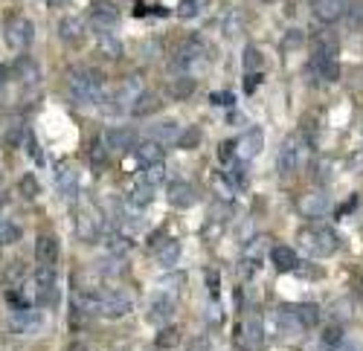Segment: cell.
<instances>
[{
  "label": "cell",
  "instance_id": "1",
  "mask_svg": "<svg viewBox=\"0 0 363 351\" xmlns=\"http://www.w3.org/2000/svg\"><path fill=\"white\" fill-rule=\"evenodd\" d=\"M67 90L73 102L84 107H96L105 102V76L93 67H73L67 73Z\"/></svg>",
  "mask_w": 363,
  "mask_h": 351
},
{
  "label": "cell",
  "instance_id": "2",
  "mask_svg": "<svg viewBox=\"0 0 363 351\" xmlns=\"http://www.w3.org/2000/svg\"><path fill=\"white\" fill-rule=\"evenodd\" d=\"M79 305L84 313H93V317L102 320H123L125 313L131 311V299L123 290H102V294H82Z\"/></svg>",
  "mask_w": 363,
  "mask_h": 351
},
{
  "label": "cell",
  "instance_id": "3",
  "mask_svg": "<svg viewBox=\"0 0 363 351\" xmlns=\"http://www.w3.org/2000/svg\"><path fill=\"white\" fill-rule=\"evenodd\" d=\"M299 247L308 252L311 259H329L337 252V235L331 233L329 226H308L297 233Z\"/></svg>",
  "mask_w": 363,
  "mask_h": 351
},
{
  "label": "cell",
  "instance_id": "4",
  "mask_svg": "<svg viewBox=\"0 0 363 351\" xmlns=\"http://www.w3.org/2000/svg\"><path fill=\"white\" fill-rule=\"evenodd\" d=\"M142 93H145L142 76H125L123 81L116 84V90H114L111 99L102 102L105 105V114H125V111H131Z\"/></svg>",
  "mask_w": 363,
  "mask_h": 351
},
{
  "label": "cell",
  "instance_id": "5",
  "mask_svg": "<svg viewBox=\"0 0 363 351\" xmlns=\"http://www.w3.org/2000/svg\"><path fill=\"white\" fill-rule=\"evenodd\" d=\"M264 346V322L259 313H247L236 325V348L238 351H262Z\"/></svg>",
  "mask_w": 363,
  "mask_h": 351
},
{
  "label": "cell",
  "instance_id": "6",
  "mask_svg": "<svg viewBox=\"0 0 363 351\" xmlns=\"http://www.w3.org/2000/svg\"><path fill=\"white\" fill-rule=\"evenodd\" d=\"M302 157H305V148H302V140L299 137H288L282 142L279 154H276V172H279L282 177H290L299 172L302 166Z\"/></svg>",
  "mask_w": 363,
  "mask_h": 351
},
{
  "label": "cell",
  "instance_id": "7",
  "mask_svg": "<svg viewBox=\"0 0 363 351\" xmlns=\"http://www.w3.org/2000/svg\"><path fill=\"white\" fill-rule=\"evenodd\" d=\"M264 151V131L262 128H250L236 140V160L250 163Z\"/></svg>",
  "mask_w": 363,
  "mask_h": 351
},
{
  "label": "cell",
  "instance_id": "8",
  "mask_svg": "<svg viewBox=\"0 0 363 351\" xmlns=\"http://www.w3.org/2000/svg\"><path fill=\"white\" fill-rule=\"evenodd\" d=\"M6 44L12 47V50H27V47L32 44L35 38V27H32V21L29 18H12L6 23Z\"/></svg>",
  "mask_w": 363,
  "mask_h": 351
},
{
  "label": "cell",
  "instance_id": "9",
  "mask_svg": "<svg viewBox=\"0 0 363 351\" xmlns=\"http://www.w3.org/2000/svg\"><path fill=\"white\" fill-rule=\"evenodd\" d=\"M273 328L282 340H299L302 331H305V325H302L297 313L290 311V305H285V308H279L273 313Z\"/></svg>",
  "mask_w": 363,
  "mask_h": 351
},
{
  "label": "cell",
  "instance_id": "10",
  "mask_svg": "<svg viewBox=\"0 0 363 351\" xmlns=\"http://www.w3.org/2000/svg\"><path fill=\"white\" fill-rule=\"evenodd\" d=\"M88 15H90V23H93L96 29H99V32H108L111 27H116L119 9L111 3V0H90Z\"/></svg>",
  "mask_w": 363,
  "mask_h": 351
},
{
  "label": "cell",
  "instance_id": "11",
  "mask_svg": "<svg viewBox=\"0 0 363 351\" xmlns=\"http://www.w3.org/2000/svg\"><path fill=\"white\" fill-rule=\"evenodd\" d=\"M76 235L84 244H93L96 238L102 235V218L96 209H79L76 212Z\"/></svg>",
  "mask_w": 363,
  "mask_h": 351
},
{
  "label": "cell",
  "instance_id": "12",
  "mask_svg": "<svg viewBox=\"0 0 363 351\" xmlns=\"http://www.w3.org/2000/svg\"><path fill=\"white\" fill-rule=\"evenodd\" d=\"M35 290H38V302L41 305H55L58 302V282H55V270L38 264L35 273Z\"/></svg>",
  "mask_w": 363,
  "mask_h": 351
},
{
  "label": "cell",
  "instance_id": "13",
  "mask_svg": "<svg viewBox=\"0 0 363 351\" xmlns=\"http://www.w3.org/2000/svg\"><path fill=\"white\" fill-rule=\"evenodd\" d=\"M166 200L172 203L175 209H189L198 203V189L186 183V180H175V183H168V189H166Z\"/></svg>",
  "mask_w": 363,
  "mask_h": 351
},
{
  "label": "cell",
  "instance_id": "14",
  "mask_svg": "<svg viewBox=\"0 0 363 351\" xmlns=\"http://www.w3.org/2000/svg\"><path fill=\"white\" fill-rule=\"evenodd\" d=\"M297 209L305 218H323L331 212V200H329V195H323V192H305V195L297 200Z\"/></svg>",
  "mask_w": 363,
  "mask_h": 351
},
{
  "label": "cell",
  "instance_id": "15",
  "mask_svg": "<svg viewBox=\"0 0 363 351\" xmlns=\"http://www.w3.org/2000/svg\"><path fill=\"white\" fill-rule=\"evenodd\" d=\"M151 252L154 259L163 264V268H175L177 259H180V244L175 238H166V235H151Z\"/></svg>",
  "mask_w": 363,
  "mask_h": 351
},
{
  "label": "cell",
  "instance_id": "16",
  "mask_svg": "<svg viewBox=\"0 0 363 351\" xmlns=\"http://www.w3.org/2000/svg\"><path fill=\"white\" fill-rule=\"evenodd\" d=\"M41 325H44V313L32 311V308H21L9 317V328L15 334H32V331H38Z\"/></svg>",
  "mask_w": 363,
  "mask_h": 351
},
{
  "label": "cell",
  "instance_id": "17",
  "mask_svg": "<svg viewBox=\"0 0 363 351\" xmlns=\"http://www.w3.org/2000/svg\"><path fill=\"white\" fill-rule=\"evenodd\" d=\"M134 145H137V134L131 128H108L105 131V148L111 154L131 151Z\"/></svg>",
  "mask_w": 363,
  "mask_h": 351
},
{
  "label": "cell",
  "instance_id": "18",
  "mask_svg": "<svg viewBox=\"0 0 363 351\" xmlns=\"http://www.w3.org/2000/svg\"><path fill=\"white\" fill-rule=\"evenodd\" d=\"M311 15L323 23H334L346 15V0H311Z\"/></svg>",
  "mask_w": 363,
  "mask_h": 351
},
{
  "label": "cell",
  "instance_id": "19",
  "mask_svg": "<svg viewBox=\"0 0 363 351\" xmlns=\"http://www.w3.org/2000/svg\"><path fill=\"white\" fill-rule=\"evenodd\" d=\"M55 186H58V192H62L67 200H73L79 195V174H76V168H73L70 163H58L55 166Z\"/></svg>",
  "mask_w": 363,
  "mask_h": 351
},
{
  "label": "cell",
  "instance_id": "20",
  "mask_svg": "<svg viewBox=\"0 0 363 351\" xmlns=\"http://www.w3.org/2000/svg\"><path fill=\"white\" fill-rule=\"evenodd\" d=\"M175 313V294H160V296H154V302L149 305V322L154 325H166L168 317Z\"/></svg>",
  "mask_w": 363,
  "mask_h": 351
},
{
  "label": "cell",
  "instance_id": "21",
  "mask_svg": "<svg viewBox=\"0 0 363 351\" xmlns=\"http://www.w3.org/2000/svg\"><path fill=\"white\" fill-rule=\"evenodd\" d=\"M84 29H88V23H84L82 18H76V15H64L62 21H58V38H62L64 44H79L84 38Z\"/></svg>",
  "mask_w": 363,
  "mask_h": 351
},
{
  "label": "cell",
  "instance_id": "22",
  "mask_svg": "<svg viewBox=\"0 0 363 351\" xmlns=\"http://www.w3.org/2000/svg\"><path fill=\"white\" fill-rule=\"evenodd\" d=\"M58 241L53 235H38L35 238V259H38V264H44V268H55L58 261Z\"/></svg>",
  "mask_w": 363,
  "mask_h": 351
},
{
  "label": "cell",
  "instance_id": "23",
  "mask_svg": "<svg viewBox=\"0 0 363 351\" xmlns=\"http://www.w3.org/2000/svg\"><path fill=\"white\" fill-rule=\"evenodd\" d=\"M15 76H18V81L23 84V88H35V84L41 81V67H38L35 58L21 55L18 62H15Z\"/></svg>",
  "mask_w": 363,
  "mask_h": 351
},
{
  "label": "cell",
  "instance_id": "24",
  "mask_svg": "<svg viewBox=\"0 0 363 351\" xmlns=\"http://www.w3.org/2000/svg\"><path fill=\"white\" fill-rule=\"evenodd\" d=\"M96 53L102 58H108V62H119V58H123V41L111 32H99V38H96Z\"/></svg>",
  "mask_w": 363,
  "mask_h": 351
},
{
  "label": "cell",
  "instance_id": "25",
  "mask_svg": "<svg viewBox=\"0 0 363 351\" xmlns=\"http://www.w3.org/2000/svg\"><path fill=\"white\" fill-rule=\"evenodd\" d=\"M180 134H184V128H180L177 122H172V119H163L160 125H154V128H151V140H154V142H160L163 148H166V145H177Z\"/></svg>",
  "mask_w": 363,
  "mask_h": 351
},
{
  "label": "cell",
  "instance_id": "26",
  "mask_svg": "<svg viewBox=\"0 0 363 351\" xmlns=\"http://www.w3.org/2000/svg\"><path fill=\"white\" fill-rule=\"evenodd\" d=\"M271 261H273V268L279 270V273H294L297 268V250L294 247H285V244H276L271 250Z\"/></svg>",
  "mask_w": 363,
  "mask_h": 351
},
{
  "label": "cell",
  "instance_id": "27",
  "mask_svg": "<svg viewBox=\"0 0 363 351\" xmlns=\"http://www.w3.org/2000/svg\"><path fill=\"white\" fill-rule=\"evenodd\" d=\"M163 154H166V148L160 142H154V140H145V142L137 145V163L145 166V168L163 163Z\"/></svg>",
  "mask_w": 363,
  "mask_h": 351
},
{
  "label": "cell",
  "instance_id": "28",
  "mask_svg": "<svg viewBox=\"0 0 363 351\" xmlns=\"http://www.w3.org/2000/svg\"><path fill=\"white\" fill-rule=\"evenodd\" d=\"M105 250H108V256H128L131 252V238L123 233V229H114L111 235H105Z\"/></svg>",
  "mask_w": 363,
  "mask_h": 351
},
{
  "label": "cell",
  "instance_id": "29",
  "mask_svg": "<svg viewBox=\"0 0 363 351\" xmlns=\"http://www.w3.org/2000/svg\"><path fill=\"white\" fill-rule=\"evenodd\" d=\"M329 58H337V41L334 35H320L314 44V62H329Z\"/></svg>",
  "mask_w": 363,
  "mask_h": 351
},
{
  "label": "cell",
  "instance_id": "30",
  "mask_svg": "<svg viewBox=\"0 0 363 351\" xmlns=\"http://www.w3.org/2000/svg\"><path fill=\"white\" fill-rule=\"evenodd\" d=\"M157 107H160V96H157V93H149V90H145L142 96H140V99L134 102V107H131V114H134V116H151L154 111H157Z\"/></svg>",
  "mask_w": 363,
  "mask_h": 351
},
{
  "label": "cell",
  "instance_id": "31",
  "mask_svg": "<svg viewBox=\"0 0 363 351\" xmlns=\"http://www.w3.org/2000/svg\"><path fill=\"white\" fill-rule=\"evenodd\" d=\"M168 93H172V99H177V102L189 99V96L195 93V79H192V76H177L172 84H168Z\"/></svg>",
  "mask_w": 363,
  "mask_h": 351
},
{
  "label": "cell",
  "instance_id": "32",
  "mask_svg": "<svg viewBox=\"0 0 363 351\" xmlns=\"http://www.w3.org/2000/svg\"><path fill=\"white\" fill-rule=\"evenodd\" d=\"M151 200H154V186L145 183V180H137L131 186V207H149Z\"/></svg>",
  "mask_w": 363,
  "mask_h": 351
},
{
  "label": "cell",
  "instance_id": "33",
  "mask_svg": "<svg viewBox=\"0 0 363 351\" xmlns=\"http://www.w3.org/2000/svg\"><path fill=\"white\" fill-rule=\"evenodd\" d=\"M343 340H346V331H343L340 322H331V325H325V328H323V346L325 348H340Z\"/></svg>",
  "mask_w": 363,
  "mask_h": 351
},
{
  "label": "cell",
  "instance_id": "34",
  "mask_svg": "<svg viewBox=\"0 0 363 351\" xmlns=\"http://www.w3.org/2000/svg\"><path fill=\"white\" fill-rule=\"evenodd\" d=\"M212 189H215V195L221 198L224 203H229V200H233V195H236V183L229 180V174H215L212 177Z\"/></svg>",
  "mask_w": 363,
  "mask_h": 351
},
{
  "label": "cell",
  "instance_id": "35",
  "mask_svg": "<svg viewBox=\"0 0 363 351\" xmlns=\"http://www.w3.org/2000/svg\"><path fill=\"white\" fill-rule=\"evenodd\" d=\"M290 311L299 317V322L305 325V328H311V325L320 322V308L317 305H290Z\"/></svg>",
  "mask_w": 363,
  "mask_h": 351
},
{
  "label": "cell",
  "instance_id": "36",
  "mask_svg": "<svg viewBox=\"0 0 363 351\" xmlns=\"http://www.w3.org/2000/svg\"><path fill=\"white\" fill-rule=\"evenodd\" d=\"M177 340H180V328L177 325H163L160 331H157V346L160 348H172V346H177Z\"/></svg>",
  "mask_w": 363,
  "mask_h": 351
},
{
  "label": "cell",
  "instance_id": "37",
  "mask_svg": "<svg viewBox=\"0 0 363 351\" xmlns=\"http://www.w3.org/2000/svg\"><path fill=\"white\" fill-rule=\"evenodd\" d=\"M268 247H273V244H271V238H268V235H256V238H253L250 244L245 247V256H247V259L262 261V252L268 250Z\"/></svg>",
  "mask_w": 363,
  "mask_h": 351
},
{
  "label": "cell",
  "instance_id": "38",
  "mask_svg": "<svg viewBox=\"0 0 363 351\" xmlns=\"http://www.w3.org/2000/svg\"><path fill=\"white\" fill-rule=\"evenodd\" d=\"M314 67H317L323 81H337V76H340V64H337V58H329V62H314Z\"/></svg>",
  "mask_w": 363,
  "mask_h": 351
},
{
  "label": "cell",
  "instance_id": "39",
  "mask_svg": "<svg viewBox=\"0 0 363 351\" xmlns=\"http://www.w3.org/2000/svg\"><path fill=\"white\" fill-rule=\"evenodd\" d=\"M18 238H21V229L12 224V221H3V218H0V247L15 244Z\"/></svg>",
  "mask_w": 363,
  "mask_h": 351
},
{
  "label": "cell",
  "instance_id": "40",
  "mask_svg": "<svg viewBox=\"0 0 363 351\" xmlns=\"http://www.w3.org/2000/svg\"><path fill=\"white\" fill-rule=\"evenodd\" d=\"M18 192H21V198L35 200V198H38V192H41V186H38V180H35L32 174H23L21 183H18Z\"/></svg>",
  "mask_w": 363,
  "mask_h": 351
},
{
  "label": "cell",
  "instance_id": "41",
  "mask_svg": "<svg viewBox=\"0 0 363 351\" xmlns=\"http://www.w3.org/2000/svg\"><path fill=\"white\" fill-rule=\"evenodd\" d=\"M245 70H247V73H259V70H262V53H259L253 44L245 47Z\"/></svg>",
  "mask_w": 363,
  "mask_h": 351
},
{
  "label": "cell",
  "instance_id": "42",
  "mask_svg": "<svg viewBox=\"0 0 363 351\" xmlns=\"http://www.w3.org/2000/svg\"><path fill=\"white\" fill-rule=\"evenodd\" d=\"M203 282H207V290L212 299L221 296V276H218V270H212V268L203 270Z\"/></svg>",
  "mask_w": 363,
  "mask_h": 351
},
{
  "label": "cell",
  "instance_id": "43",
  "mask_svg": "<svg viewBox=\"0 0 363 351\" xmlns=\"http://www.w3.org/2000/svg\"><path fill=\"white\" fill-rule=\"evenodd\" d=\"M145 183H151L154 189H157V183H163V180H166V168H163V163H157V166H149V168H145Z\"/></svg>",
  "mask_w": 363,
  "mask_h": 351
},
{
  "label": "cell",
  "instance_id": "44",
  "mask_svg": "<svg viewBox=\"0 0 363 351\" xmlns=\"http://www.w3.org/2000/svg\"><path fill=\"white\" fill-rule=\"evenodd\" d=\"M256 273H259V261L241 256V264H238V276H241V279H253Z\"/></svg>",
  "mask_w": 363,
  "mask_h": 351
},
{
  "label": "cell",
  "instance_id": "45",
  "mask_svg": "<svg viewBox=\"0 0 363 351\" xmlns=\"http://www.w3.org/2000/svg\"><path fill=\"white\" fill-rule=\"evenodd\" d=\"M198 142H201V131L198 128H186L184 134H180V140H177L180 148H195Z\"/></svg>",
  "mask_w": 363,
  "mask_h": 351
},
{
  "label": "cell",
  "instance_id": "46",
  "mask_svg": "<svg viewBox=\"0 0 363 351\" xmlns=\"http://www.w3.org/2000/svg\"><path fill=\"white\" fill-rule=\"evenodd\" d=\"M346 15L352 23H360L363 21V0H346Z\"/></svg>",
  "mask_w": 363,
  "mask_h": 351
},
{
  "label": "cell",
  "instance_id": "47",
  "mask_svg": "<svg viewBox=\"0 0 363 351\" xmlns=\"http://www.w3.org/2000/svg\"><path fill=\"white\" fill-rule=\"evenodd\" d=\"M294 273H297V276H302V279H320V276H323L317 268H314V264H302V261H297Z\"/></svg>",
  "mask_w": 363,
  "mask_h": 351
},
{
  "label": "cell",
  "instance_id": "48",
  "mask_svg": "<svg viewBox=\"0 0 363 351\" xmlns=\"http://www.w3.org/2000/svg\"><path fill=\"white\" fill-rule=\"evenodd\" d=\"M224 32L229 35V38H233V35H238L241 32V21H238V15L233 12V15H229L227 21H224Z\"/></svg>",
  "mask_w": 363,
  "mask_h": 351
},
{
  "label": "cell",
  "instance_id": "49",
  "mask_svg": "<svg viewBox=\"0 0 363 351\" xmlns=\"http://www.w3.org/2000/svg\"><path fill=\"white\" fill-rule=\"evenodd\" d=\"M259 81H262V73H247V76H245V90L247 93H256Z\"/></svg>",
  "mask_w": 363,
  "mask_h": 351
},
{
  "label": "cell",
  "instance_id": "50",
  "mask_svg": "<svg viewBox=\"0 0 363 351\" xmlns=\"http://www.w3.org/2000/svg\"><path fill=\"white\" fill-rule=\"evenodd\" d=\"M27 148H29V154H32L35 163H44V157L38 154V145H35V137L32 134H27Z\"/></svg>",
  "mask_w": 363,
  "mask_h": 351
},
{
  "label": "cell",
  "instance_id": "51",
  "mask_svg": "<svg viewBox=\"0 0 363 351\" xmlns=\"http://www.w3.org/2000/svg\"><path fill=\"white\" fill-rule=\"evenodd\" d=\"M189 351H212V346H210V340L198 337V340H192V343H189Z\"/></svg>",
  "mask_w": 363,
  "mask_h": 351
},
{
  "label": "cell",
  "instance_id": "52",
  "mask_svg": "<svg viewBox=\"0 0 363 351\" xmlns=\"http://www.w3.org/2000/svg\"><path fill=\"white\" fill-rule=\"evenodd\" d=\"M212 102H215V105H227V107H229L236 99H233V93H212Z\"/></svg>",
  "mask_w": 363,
  "mask_h": 351
},
{
  "label": "cell",
  "instance_id": "53",
  "mask_svg": "<svg viewBox=\"0 0 363 351\" xmlns=\"http://www.w3.org/2000/svg\"><path fill=\"white\" fill-rule=\"evenodd\" d=\"M198 3H180V18H195Z\"/></svg>",
  "mask_w": 363,
  "mask_h": 351
},
{
  "label": "cell",
  "instance_id": "54",
  "mask_svg": "<svg viewBox=\"0 0 363 351\" xmlns=\"http://www.w3.org/2000/svg\"><path fill=\"white\" fill-rule=\"evenodd\" d=\"M297 44H302V32H288L285 47H297Z\"/></svg>",
  "mask_w": 363,
  "mask_h": 351
},
{
  "label": "cell",
  "instance_id": "55",
  "mask_svg": "<svg viewBox=\"0 0 363 351\" xmlns=\"http://www.w3.org/2000/svg\"><path fill=\"white\" fill-rule=\"evenodd\" d=\"M6 79H9V70H6L3 64H0V90L6 88Z\"/></svg>",
  "mask_w": 363,
  "mask_h": 351
},
{
  "label": "cell",
  "instance_id": "56",
  "mask_svg": "<svg viewBox=\"0 0 363 351\" xmlns=\"http://www.w3.org/2000/svg\"><path fill=\"white\" fill-rule=\"evenodd\" d=\"M67 351H90V348H88V346H82V343H73Z\"/></svg>",
  "mask_w": 363,
  "mask_h": 351
},
{
  "label": "cell",
  "instance_id": "57",
  "mask_svg": "<svg viewBox=\"0 0 363 351\" xmlns=\"http://www.w3.org/2000/svg\"><path fill=\"white\" fill-rule=\"evenodd\" d=\"M180 3H198V0H180Z\"/></svg>",
  "mask_w": 363,
  "mask_h": 351
},
{
  "label": "cell",
  "instance_id": "58",
  "mask_svg": "<svg viewBox=\"0 0 363 351\" xmlns=\"http://www.w3.org/2000/svg\"><path fill=\"white\" fill-rule=\"evenodd\" d=\"M44 3H62V0H44Z\"/></svg>",
  "mask_w": 363,
  "mask_h": 351
}]
</instances>
